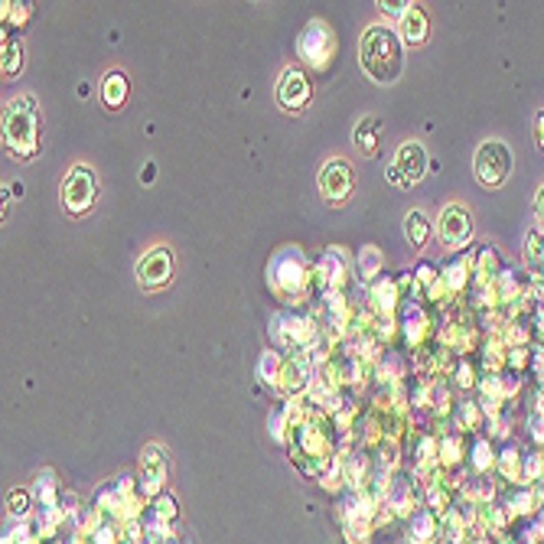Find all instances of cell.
Listing matches in <instances>:
<instances>
[{"label":"cell","instance_id":"7a4b0ae2","mask_svg":"<svg viewBox=\"0 0 544 544\" xmlns=\"http://www.w3.org/2000/svg\"><path fill=\"white\" fill-rule=\"evenodd\" d=\"M37 134H39V118H37V101L33 98H13L4 115V137L7 147L17 157H29L37 150Z\"/></svg>","mask_w":544,"mask_h":544},{"label":"cell","instance_id":"8fae6325","mask_svg":"<svg viewBox=\"0 0 544 544\" xmlns=\"http://www.w3.org/2000/svg\"><path fill=\"white\" fill-rule=\"evenodd\" d=\"M141 467H143V483H147V489H157L160 486V479L166 476V459H163L160 447H147L143 450V459H141Z\"/></svg>","mask_w":544,"mask_h":544},{"label":"cell","instance_id":"d6986e66","mask_svg":"<svg viewBox=\"0 0 544 544\" xmlns=\"http://www.w3.org/2000/svg\"><path fill=\"white\" fill-rule=\"evenodd\" d=\"M385 176H388V183H394V186H408V183H404V176L398 173V166H388V173H385Z\"/></svg>","mask_w":544,"mask_h":544},{"label":"cell","instance_id":"30bf717a","mask_svg":"<svg viewBox=\"0 0 544 544\" xmlns=\"http://www.w3.org/2000/svg\"><path fill=\"white\" fill-rule=\"evenodd\" d=\"M402 39L410 43V46H420V43L427 39V13H424V7H418V4H410L408 17L402 20Z\"/></svg>","mask_w":544,"mask_h":544},{"label":"cell","instance_id":"7c38bea8","mask_svg":"<svg viewBox=\"0 0 544 544\" xmlns=\"http://www.w3.org/2000/svg\"><path fill=\"white\" fill-rule=\"evenodd\" d=\"M101 98H105L108 108H121L127 98V78L121 72H108L105 82H101Z\"/></svg>","mask_w":544,"mask_h":544},{"label":"cell","instance_id":"5b68a950","mask_svg":"<svg viewBox=\"0 0 544 544\" xmlns=\"http://www.w3.org/2000/svg\"><path fill=\"white\" fill-rule=\"evenodd\" d=\"M320 192L329 202H345L353 196V166L345 160H329L320 170Z\"/></svg>","mask_w":544,"mask_h":544},{"label":"cell","instance_id":"277c9868","mask_svg":"<svg viewBox=\"0 0 544 544\" xmlns=\"http://www.w3.org/2000/svg\"><path fill=\"white\" fill-rule=\"evenodd\" d=\"M98 196V180L95 173L88 170V166H72L66 176V192H62V199H66V209L72 215H82V212L92 209V202Z\"/></svg>","mask_w":544,"mask_h":544},{"label":"cell","instance_id":"e0dca14e","mask_svg":"<svg viewBox=\"0 0 544 544\" xmlns=\"http://www.w3.org/2000/svg\"><path fill=\"white\" fill-rule=\"evenodd\" d=\"M378 7H382L385 13H388V17H398V20H404V17H408L410 4H388V0H382Z\"/></svg>","mask_w":544,"mask_h":544},{"label":"cell","instance_id":"ac0fdd59","mask_svg":"<svg viewBox=\"0 0 544 544\" xmlns=\"http://www.w3.org/2000/svg\"><path fill=\"white\" fill-rule=\"evenodd\" d=\"M10 512H13V516H23V512H27V492H13V496H10Z\"/></svg>","mask_w":544,"mask_h":544},{"label":"cell","instance_id":"8992f818","mask_svg":"<svg viewBox=\"0 0 544 544\" xmlns=\"http://www.w3.org/2000/svg\"><path fill=\"white\" fill-rule=\"evenodd\" d=\"M310 95H313L310 78L300 69H287L280 76V85H277V105L287 108V111H300V108L310 105Z\"/></svg>","mask_w":544,"mask_h":544},{"label":"cell","instance_id":"44dd1931","mask_svg":"<svg viewBox=\"0 0 544 544\" xmlns=\"http://www.w3.org/2000/svg\"><path fill=\"white\" fill-rule=\"evenodd\" d=\"M535 134H538V143H541V150H544V111L538 115V127H535Z\"/></svg>","mask_w":544,"mask_h":544},{"label":"cell","instance_id":"3957f363","mask_svg":"<svg viewBox=\"0 0 544 544\" xmlns=\"http://www.w3.org/2000/svg\"><path fill=\"white\" fill-rule=\"evenodd\" d=\"M512 173V150L502 141H486L476 150V176L483 186H499Z\"/></svg>","mask_w":544,"mask_h":544},{"label":"cell","instance_id":"ba28073f","mask_svg":"<svg viewBox=\"0 0 544 544\" xmlns=\"http://www.w3.org/2000/svg\"><path fill=\"white\" fill-rule=\"evenodd\" d=\"M137 277H141L143 287H163L173 277V251L150 248L137 264Z\"/></svg>","mask_w":544,"mask_h":544},{"label":"cell","instance_id":"ffe728a7","mask_svg":"<svg viewBox=\"0 0 544 544\" xmlns=\"http://www.w3.org/2000/svg\"><path fill=\"white\" fill-rule=\"evenodd\" d=\"M535 212H538V219H541V225H544V186L535 192Z\"/></svg>","mask_w":544,"mask_h":544},{"label":"cell","instance_id":"9a60e30c","mask_svg":"<svg viewBox=\"0 0 544 544\" xmlns=\"http://www.w3.org/2000/svg\"><path fill=\"white\" fill-rule=\"evenodd\" d=\"M525 258H528V268L544 274V235H528Z\"/></svg>","mask_w":544,"mask_h":544},{"label":"cell","instance_id":"52a82bcc","mask_svg":"<svg viewBox=\"0 0 544 544\" xmlns=\"http://www.w3.org/2000/svg\"><path fill=\"white\" fill-rule=\"evenodd\" d=\"M469 231H473V225H469V215L463 206H447V209L440 212L437 235L447 248H463L469 241Z\"/></svg>","mask_w":544,"mask_h":544},{"label":"cell","instance_id":"5bb4252c","mask_svg":"<svg viewBox=\"0 0 544 544\" xmlns=\"http://www.w3.org/2000/svg\"><path fill=\"white\" fill-rule=\"evenodd\" d=\"M355 147H359L365 157L378 153V121H375V118H365L362 125L355 127Z\"/></svg>","mask_w":544,"mask_h":544},{"label":"cell","instance_id":"9c48e42d","mask_svg":"<svg viewBox=\"0 0 544 544\" xmlns=\"http://www.w3.org/2000/svg\"><path fill=\"white\" fill-rule=\"evenodd\" d=\"M394 163H398V173L404 176V183H418L424 180V170H427V153H424V147H420L418 141H408L398 150V157H394Z\"/></svg>","mask_w":544,"mask_h":544},{"label":"cell","instance_id":"2e32d148","mask_svg":"<svg viewBox=\"0 0 544 544\" xmlns=\"http://www.w3.org/2000/svg\"><path fill=\"white\" fill-rule=\"evenodd\" d=\"M4 72H7V76H17L20 72V46L17 43H7V46H4Z\"/></svg>","mask_w":544,"mask_h":544},{"label":"cell","instance_id":"6da1fadb","mask_svg":"<svg viewBox=\"0 0 544 544\" xmlns=\"http://www.w3.org/2000/svg\"><path fill=\"white\" fill-rule=\"evenodd\" d=\"M359 62H362L365 76L378 85L398 82L404 69L402 37L392 27H369L362 33V43H359Z\"/></svg>","mask_w":544,"mask_h":544},{"label":"cell","instance_id":"4fadbf2b","mask_svg":"<svg viewBox=\"0 0 544 544\" xmlns=\"http://www.w3.org/2000/svg\"><path fill=\"white\" fill-rule=\"evenodd\" d=\"M404 235H408V241L414 245V248L427 245V239H430V222H427V215H424L420 209L408 212V219H404Z\"/></svg>","mask_w":544,"mask_h":544}]
</instances>
